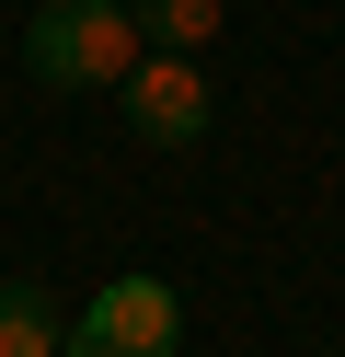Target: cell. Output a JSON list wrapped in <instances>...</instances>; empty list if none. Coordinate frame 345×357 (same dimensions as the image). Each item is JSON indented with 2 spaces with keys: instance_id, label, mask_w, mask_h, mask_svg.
<instances>
[{
  "instance_id": "cell-1",
  "label": "cell",
  "mask_w": 345,
  "mask_h": 357,
  "mask_svg": "<svg viewBox=\"0 0 345 357\" xmlns=\"http://www.w3.org/2000/svg\"><path fill=\"white\" fill-rule=\"evenodd\" d=\"M23 58H35V81H58V93H115V81L138 70V12L127 0H46L35 35H23Z\"/></svg>"
},
{
  "instance_id": "cell-2",
  "label": "cell",
  "mask_w": 345,
  "mask_h": 357,
  "mask_svg": "<svg viewBox=\"0 0 345 357\" xmlns=\"http://www.w3.org/2000/svg\"><path fill=\"white\" fill-rule=\"evenodd\" d=\"M184 346V300L161 277H115L92 288V311L69 323V357H173Z\"/></svg>"
},
{
  "instance_id": "cell-3",
  "label": "cell",
  "mask_w": 345,
  "mask_h": 357,
  "mask_svg": "<svg viewBox=\"0 0 345 357\" xmlns=\"http://www.w3.org/2000/svg\"><path fill=\"white\" fill-rule=\"evenodd\" d=\"M115 93H127V127H138L150 150H196V139H207V81H196V58H138Z\"/></svg>"
},
{
  "instance_id": "cell-4",
  "label": "cell",
  "mask_w": 345,
  "mask_h": 357,
  "mask_svg": "<svg viewBox=\"0 0 345 357\" xmlns=\"http://www.w3.org/2000/svg\"><path fill=\"white\" fill-rule=\"evenodd\" d=\"M58 346H69L58 300H46L35 277H12V288H0V357H58Z\"/></svg>"
},
{
  "instance_id": "cell-5",
  "label": "cell",
  "mask_w": 345,
  "mask_h": 357,
  "mask_svg": "<svg viewBox=\"0 0 345 357\" xmlns=\"http://www.w3.org/2000/svg\"><path fill=\"white\" fill-rule=\"evenodd\" d=\"M138 35H161V58H196L207 35H219V0H127Z\"/></svg>"
}]
</instances>
